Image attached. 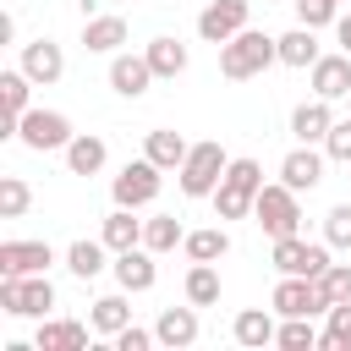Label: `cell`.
<instances>
[{
	"mask_svg": "<svg viewBox=\"0 0 351 351\" xmlns=\"http://www.w3.org/2000/svg\"><path fill=\"white\" fill-rule=\"evenodd\" d=\"M159 186H165V170L143 154V159H126L121 170H115V181H110V192H115V203L121 208H148L154 197H159Z\"/></svg>",
	"mask_w": 351,
	"mask_h": 351,
	"instance_id": "cell-6",
	"label": "cell"
},
{
	"mask_svg": "<svg viewBox=\"0 0 351 351\" xmlns=\"http://www.w3.org/2000/svg\"><path fill=\"white\" fill-rule=\"evenodd\" d=\"M324 241H329L335 252H351V203H335V208L324 214Z\"/></svg>",
	"mask_w": 351,
	"mask_h": 351,
	"instance_id": "cell-35",
	"label": "cell"
},
{
	"mask_svg": "<svg viewBox=\"0 0 351 351\" xmlns=\"http://www.w3.org/2000/svg\"><path fill=\"white\" fill-rule=\"evenodd\" d=\"M60 154H66V170H71V176H99V170H104V159H110V148H104V137H99V132H77Z\"/></svg>",
	"mask_w": 351,
	"mask_h": 351,
	"instance_id": "cell-21",
	"label": "cell"
},
{
	"mask_svg": "<svg viewBox=\"0 0 351 351\" xmlns=\"http://www.w3.org/2000/svg\"><path fill=\"white\" fill-rule=\"evenodd\" d=\"M181 252H186L192 263H219V258L230 252V230H225V225H203V230H186Z\"/></svg>",
	"mask_w": 351,
	"mask_h": 351,
	"instance_id": "cell-28",
	"label": "cell"
},
{
	"mask_svg": "<svg viewBox=\"0 0 351 351\" xmlns=\"http://www.w3.org/2000/svg\"><path fill=\"white\" fill-rule=\"evenodd\" d=\"M241 27H252V0H208L197 11V38L203 44H225Z\"/></svg>",
	"mask_w": 351,
	"mask_h": 351,
	"instance_id": "cell-10",
	"label": "cell"
},
{
	"mask_svg": "<svg viewBox=\"0 0 351 351\" xmlns=\"http://www.w3.org/2000/svg\"><path fill=\"white\" fill-rule=\"evenodd\" d=\"M324 154H329V159H340V165H351V115L329 126V137H324Z\"/></svg>",
	"mask_w": 351,
	"mask_h": 351,
	"instance_id": "cell-39",
	"label": "cell"
},
{
	"mask_svg": "<svg viewBox=\"0 0 351 351\" xmlns=\"http://www.w3.org/2000/svg\"><path fill=\"white\" fill-rule=\"evenodd\" d=\"M324 159H329V154H324L318 143H296V148L280 159V181L296 186V192H313V186L324 181Z\"/></svg>",
	"mask_w": 351,
	"mask_h": 351,
	"instance_id": "cell-11",
	"label": "cell"
},
{
	"mask_svg": "<svg viewBox=\"0 0 351 351\" xmlns=\"http://www.w3.org/2000/svg\"><path fill=\"white\" fill-rule=\"evenodd\" d=\"M181 291H186L192 307H214V302H219V269H214V263H192L186 280H181Z\"/></svg>",
	"mask_w": 351,
	"mask_h": 351,
	"instance_id": "cell-31",
	"label": "cell"
},
{
	"mask_svg": "<svg viewBox=\"0 0 351 351\" xmlns=\"http://www.w3.org/2000/svg\"><path fill=\"white\" fill-rule=\"evenodd\" d=\"M335 38H340V49L351 55V11H340V16H335Z\"/></svg>",
	"mask_w": 351,
	"mask_h": 351,
	"instance_id": "cell-41",
	"label": "cell"
},
{
	"mask_svg": "<svg viewBox=\"0 0 351 351\" xmlns=\"http://www.w3.org/2000/svg\"><path fill=\"white\" fill-rule=\"evenodd\" d=\"M126 16H82V49L88 55H121Z\"/></svg>",
	"mask_w": 351,
	"mask_h": 351,
	"instance_id": "cell-20",
	"label": "cell"
},
{
	"mask_svg": "<svg viewBox=\"0 0 351 351\" xmlns=\"http://www.w3.org/2000/svg\"><path fill=\"white\" fill-rule=\"evenodd\" d=\"M329 126H335V110H329V99H318V93L291 110V137H296V143H318V148H324Z\"/></svg>",
	"mask_w": 351,
	"mask_h": 351,
	"instance_id": "cell-18",
	"label": "cell"
},
{
	"mask_svg": "<svg viewBox=\"0 0 351 351\" xmlns=\"http://www.w3.org/2000/svg\"><path fill=\"white\" fill-rule=\"evenodd\" d=\"M318 285H324L329 307H335V302H351V263H329V269L318 274Z\"/></svg>",
	"mask_w": 351,
	"mask_h": 351,
	"instance_id": "cell-37",
	"label": "cell"
},
{
	"mask_svg": "<svg viewBox=\"0 0 351 351\" xmlns=\"http://www.w3.org/2000/svg\"><path fill=\"white\" fill-rule=\"evenodd\" d=\"M154 258H159V252H148V247L115 252V263H110V269H115V285L132 291V296H137V291H154V280H159V263H154Z\"/></svg>",
	"mask_w": 351,
	"mask_h": 351,
	"instance_id": "cell-15",
	"label": "cell"
},
{
	"mask_svg": "<svg viewBox=\"0 0 351 351\" xmlns=\"http://www.w3.org/2000/svg\"><path fill=\"white\" fill-rule=\"evenodd\" d=\"M258 186H263V165L258 159H230L225 165V176H219V186H214V219H247L252 214V197H258Z\"/></svg>",
	"mask_w": 351,
	"mask_h": 351,
	"instance_id": "cell-2",
	"label": "cell"
},
{
	"mask_svg": "<svg viewBox=\"0 0 351 351\" xmlns=\"http://www.w3.org/2000/svg\"><path fill=\"white\" fill-rule=\"evenodd\" d=\"M104 252H110V247H104V236H99V241H88V236H82V241H71V247H66V269H71L77 280H93V274H104Z\"/></svg>",
	"mask_w": 351,
	"mask_h": 351,
	"instance_id": "cell-30",
	"label": "cell"
},
{
	"mask_svg": "<svg viewBox=\"0 0 351 351\" xmlns=\"http://www.w3.org/2000/svg\"><path fill=\"white\" fill-rule=\"evenodd\" d=\"M225 165H230V154L219 148V137H208V143H192V154H186V165L176 170V181H181L186 197H214Z\"/></svg>",
	"mask_w": 351,
	"mask_h": 351,
	"instance_id": "cell-5",
	"label": "cell"
},
{
	"mask_svg": "<svg viewBox=\"0 0 351 351\" xmlns=\"http://www.w3.org/2000/svg\"><path fill=\"white\" fill-rule=\"evenodd\" d=\"M274 60H280V38H269L263 27H241L236 38H225V44H219V71H225L230 82L263 77Z\"/></svg>",
	"mask_w": 351,
	"mask_h": 351,
	"instance_id": "cell-1",
	"label": "cell"
},
{
	"mask_svg": "<svg viewBox=\"0 0 351 351\" xmlns=\"http://www.w3.org/2000/svg\"><path fill=\"white\" fill-rule=\"evenodd\" d=\"M274 346H280V351H313V346H318L313 318H285V324H280V335H274Z\"/></svg>",
	"mask_w": 351,
	"mask_h": 351,
	"instance_id": "cell-34",
	"label": "cell"
},
{
	"mask_svg": "<svg viewBox=\"0 0 351 351\" xmlns=\"http://www.w3.org/2000/svg\"><path fill=\"white\" fill-rule=\"evenodd\" d=\"M307 82H313V93L329 99V104L346 99V93H351V55H346V49H340V55H318L313 71H307Z\"/></svg>",
	"mask_w": 351,
	"mask_h": 351,
	"instance_id": "cell-17",
	"label": "cell"
},
{
	"mask_svg": "<svg viewBox=\"0 0 351 351\" xmlns=\"http://www.w3.org/2000/svg\"><path fill=\"white\" fill-rule=\"evenodd\" d=\"M346 104H351V93H346Z\"/></svg>",
	"mask_w": 351,
	"mask_h": 351,
	"instance_id": "cell-43",
	"label": "cell"
},
{
	"mask_svg": "<svg viewBox=\"0 0 351 351\" xmlns=\"http://www.w3.org/2000/svg\"><path fill=\"white\" fill-rule=\"evenodd\" d=\"M132 214H137V208H121V203H115V208L104 214V225H99V236H104V247H110V252H126V247H143V219H132Z\"/></svg>",
	"mask_w": 351,
	"mask_h": 351,
	"instance_id": "cell-27",
	"label": "cell"
},
{
	"mask_svg": "<svg viewBox=\"0 0 351 351\" xmlns=\"http://www.w3.org/2000/svg\"><path fill=\"white\" fill-rule=\"evenodd\" d=\"M269 307H274L280 318H318V313H329V296H324V285L307 280V274H280Z\"/></svg>",
	"mask_w": 351,
	"mask_h": 351,
	"instance_id": "cell-8",
	"label": "cell"
},
{
	"mask_svg": "<svg viewBox=\"0 0 351 351\" xmlns=\"http://www.w3.org/2000/svg\"><path fill=\"white\" fill-rule=\"evenodd\" d=\"M143 55H148L154 77H181V71H186V44H181V38H154Z\"/></svg>",
	"mask_w": 351,
	"mask_h": 351,
	"instance_id": "cell-32",
	"label": "cell"
},
{
	"mask_svg": "<svg viewBox=\"0 0 351 351\" xmlns=\"http://www.w3.org/2000/svg\"><path fill=\"white\" fill-rule=\"evenodd\" d=\"M143 154H148V159H154V165L170 176V170H181V165H186L192 143H186L181 132H170V126H154V132H148V143H143Z\"/></svg>",
	"mask_w": 351,
	"mask_h": 351,
	"instance_id": "cell-24",
	"label": "cell"
},
{
	"mask_svg": "<svg viewBox=\"0 0 351 351\" xmlns=\"http://www.w3.org/2000/svg\"><path fill=\"white\" fill-rule=\"evenodd\" d=\"M159 77H154V66H148V55H110V88L121 93V99H143L148 88H154Z\"/></svg>",
	"mask_w": 351,
	"mask_h": 351,
	"instance_id": "cell-13",
	"label": "cell"
},
{
	"mask_svg": "<svg viewBox=\"0 0 351 351\" xmlns=\"http://www.w3.org/2000/svg\"><path fill=\"white\" fill-rule=\"evenodd\" d=\"M11 38H16V16H11V11H0V44H11Z\"/></svg>",
	"mask_w": 351,
	"mask_h": 351,
	"instance_id": "cell-42",
	"label": "cell"
},
{
	"mask_svg": "<svg viewBox=\"0 0 351 351\" xmlns=\"http://www.w3.org/2000/svg\"><path fill=\"white\" fill-rule=\"evenodd\" d=\"M71 137H77V126H71V115H60V110H27V115L16 121V143L33 148V154H55V148H66Z\"/></svg>",
	"mask_w": 351,
	"mask_h": 351,
	"instance_id": "cell-7",
	"label": "cell"
},
{
	"mask_svg": "<svg viewBox=\"0 0 351 351\" xmlns=\"http://www.w3.org/2000/svg\"><path fill=\"white\" fill-rule=\"evenodd\" d=\"M154 335H159V346H170V351L197 346V307H192V302H186V307H165L159 324H154Z\"/></svg>",
	"mask_w": 351,
	"mask_h": 351,
	"instance_id": "cell-19",
	"label": "cell"
},
{
	"mask_svg": "<svg viewBox=\"0 0 351 351\" xmlns=\"http://www.w3.org/2000/svg\"><path fill=\"white\" fill-rule=\"evenodd\" d=\"M148 346H159V335H154V329H137V324H126V329L115 335V351H148Z\"/></svg>",
	"mask_w": 351,
	"mask_h": 351,
	"instance_id": "cell-40",
	"label": "cell"
},
{
	"mask_svg": "<svg viewBox=\"0 0 351 351\" xmlns=\"http://www.w3.org/2000/svg\"><path fill=\"white\" fill-rule=\"evenodd\" d=\"M132 291H110V296H99L93 307H88V324H93V335H121L126 324H132V302H126Z\"/></svg>",
	"mask_w": 351,
	"mask_h": 351,
	"instance_id": "cell-25",
	"label": "cell"
},
{
	"mask_svg": "<svg viewBox=\"0 0 351 351\" xmlns=\"http://www.w3.org/2000/svg\"><path fill=\"white\" fill-rule=\"evenodd\" d=\"M324 49H318V27H291V33H280V66H296V71H313V60H318Z\"/></svg>",
	"mask_w": 351,
	"mask_h": 351,
	"instance_id": "cell-26",
	"label": "cell"
},
{
	"mask_svg": "<svg viewBox=\"0 0 351 351\" xmlns=\"http://www.w3.org/2000/svg\"><path fill=\"white\" fill-rule=\"evenodd\" d=\"M335 16H340L335 0H296V22H302V27H329Z\"/></svg>",
	"mask_w": 351,
	"mask_h": 351,
	"instance_id": "cell-38",
	"label": "cell"
},
{
	"mask_svg": "<svg viewBox=\"0 0 351 351\" xmlns=\"http://www.w3.org/2000/svg\"><path fill=\"white\" fill-rule=\"evenodd\" d=\"M181 241H186V225H181L176 214H154V219H143V247H148V252L165 258V252H176Z\"/></svg>",
	"mask_w": 351,
	"mask_h": 351,
	"instance_id": "cell-29",
	"label": "cell"
},
{
	"mask_svg": "<svg viewBox=\"0 0 351 351\" xmlns=\"http://www.w3.org/2000/svg\"><path fill=\"white\" fill-rule=\"evenodd\" d=\"M252 219L263 225V236H296V230H302L296 186H285V181H263L258 197H252Z\"/></svg>",
	"mask_w": 351,
	"mask_h": 351,
	"instance_id": "cell-3",
	"label": "cell"
},
{
	"mask_svg": "<svg viewBox=\"0 0 351 351\" xmlns=\"http://www.w3.org/2000/svg\"><path fill=\"white\" fill-rule=\"evenodd\" d=\"M55 285L49 274H0V313L11 318H49Z\"/></svg>",
	"mask_w": 351,
	"mask_h": 351,
	"instance_id": "cell-4",
	"label": "cell"
},
{
	"mask_svg": "<svg viewBox=\"0 0 351 351\" xmlns=\"http://www.w3.org/2000/svg\"><path fill=\"white\" fill-rule=\"evenodd\" d=\"M324 318H329V324H324L318 346H351V302H335Z\"/></svg>",
	"mask_w": 351,
	"mask_h": 351,
	"instance_id": "cell-36",
	"label": "cell"
},
{
	"mask_svg": "<svg viewBox=\"0 0 351 351\" xmlns=\"http://www.w3.org/2000/svg\"><path fill=\"white\" fill-rule=\"evenodd\" d=\"M33 77L22 71V66H11V71H0V104H5V121H0V137H16V121L33 110L27 99H33Z\"/></svg>",
	"mask_w": 351,
	"mask_h": 351,
	"instance_id": "cell-14",
	"label": "cell"
},
{
	"mask_svg": "<svg viewBox=\"0 0 351 351\" xmlns=\"http://www.w3.org/2000/svg\"><path fill=\"white\" fill-rule=\"evenodd\" d=\"M27 203H33L27 181H22V176H0V219H22Z\"/></svg>",
	"mask_w": 351,
	"mask_h": 351,
	"instance_id": "cell-33",
	"label": "cell"
},
{
	"mask_svg": "<svg viewBox=\"0 0 351 351\" xmlns=\"http://www.w3.org/2000/svg\"><path fill=\"white\" fill-rule=\"evenodd\" d=\"M230 335H236V346L263 351V346H274L280 324H274V313H263V307H241V313H236V324H230Z\"/></svg>",
	"mask_w": 351,
	"mask_h": 351,
	"instance_id": "cell-22",
	"label": "cell"
},
{
	"mask_svg": "<svg viewBox=\"0 0 351 351\" xmlns=\"http://www.w3.org/2000/svg\"><path fill=\"white\" fill-rule=\"evenodd\" d=\"M55 247L49 241H0V274H49Z\"/></svg>",
	"mask_w": 351,
	"mask_h": 351,
	"instance_id": "cell-16",
	"label": "cell"
},
{
	"mask_svg": "<svg viewBox=\"0 0 351 351\" xmlns=\"http://www.w3.org/2000/svg\"><path fill=\"white\" fill-rule=\"evenodd\" d=\"M335 247L329 241H302V230L296 236H274V269L280 274H307V280H318L335 258H329Z\"/></svg>",
	"mask_w": 351,
	"mask_h": 351,
	"instance_id": "cell-9",
	"label": "cell"
},
{
	"mask_svg": "<svg viewBox=\"0 0 351 351\" xmlns=\"http://www.w3.org/2000/svg\"><path fill=\"white\" fill-rule=\"evenodd\" d=\"M88 329L93 324H77V318H38V351H82L88 346Z\"/></svg>",
	"mask_w": 351,
	"mask_h": 351,
	"instance_id": "cell-23",
	"label": "cell"
},
{
	"mask_svg": "<svg viewBox=\"0 0 351 351\" xmlns=\"http://www.w3.org/2000/svg\"><path fill=\"white\" fill-rule=\"evenodd\" d=\"M38 88H49V82H60L66 77V49L55 44V38H33V44H22V60H16Z\"/></svg>",
	"mask_w": 351,
	"mask_h": 351,
	"instance_id": "cell-12",
	"label": "cell"
}]
</instances>
